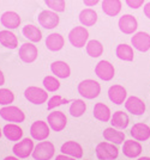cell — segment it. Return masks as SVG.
Instances as JSON below:
<instances>
[{"instance_id":"6da1fadb","label":"cell","mask_w":150,"mask_h":160,"mask_svg":"<svg viewBox=\"0 0 150 160\" xmlns=\"http://www.w3.org/2000/svg\"><path fill=\"white\" fill-rule=\"evenodd\" d=\"M78 92L87 99H94L101 92V86L97 81L93 79L83 80L78 85Z\"/></svg>"},{"instance_id":"7a4b0ae2","label":"cell","mask_w":150,"mask_h":160,"mask_svg":"<svg viewBox=\"0 0 150 160\" xmlns=\"http://www.w3.org/2000/svg\"><path fill=\"white\" fill-rule=\"evenodd\" d=\"M89 32L84 27L73 28L68 33V41L70 43L76 48H82L88 42Z\"/></svg>"},{"instance_id":"3957f363","label":"cell","mask_w":150,"mask_h":160,"mask_svg":"<svg viewBox=\"0 0 150 160\" xmlns=\"http://www.w3.org/2000/svg\"><path fill=\"white\" fill-rule=\"evenodd\" d=\"M54 145L49 141H42L35 146L33 157L35 160H49L54 155Z\"/></svg>"},{"instance_id":"277c9868","label":"cell","mask_w":150,"mask_h":160,"mask_svg":"<svg viewBox=\"0 0 150 160\" xmlns=\"http://www.w3.org/2000/svg\"><path fill=\"white\" fill-rule=\"evenodd\" d=\"M119 151L112 142H101L96 146V157L100 160H114Z\"/></svg>"},{"instance_id":"5b68a950","label":"cell","mask_w":150,"mask_h":160,"mask_svg":"<svg viewBox=\"0 0 150 160\" xmlns=\"http://www.w3.org/2000/svg\"><path fill=\"white\" fill-rule=\"evenodd\" d=\"M0 116L5 121L14 122V123H21L25 120V115L21 109H18L17 107H10V105L0 109Z\"/></svg>"},{"instance_id":"8992f818","label":"cell","mask_w":150,"mask_h":160,"mask_svg":"<svg viewBox=\"0 0 150 160\" xmlns=\"http://www.w3.org/2000/svg\"><path fill=\"white\" fill-rule=\"evenodd\" d=\"M24 97H25L29 102H31L33 104L40 105V104L45 103V102L47 100L48 93H47V91H45L41 87L30 86L24 91Z\"/></svg>"},{"instance_id":"52a82bcc","label":"cell","mask_w":150,"mask_h":160,"mask_svg":"<svg viewBox=\"0 0 150 160\" xmlns=\"http://www.w3.org/2000/svg\"><path fill=\"white\" fill-rule=\"evenodd\" d=\"M95 73L100 79L104 80V81H108V80H112L114 78L115 69H114V66L110 62L102 60L96 65Z\"/></svg>"},{"instance_id":"ba28073f","label":"cell","mask_w":150,"mask_h":160,"mask_svg":"<svg viewBox=\"0 0 150 160\" xmlns=\"http://www.w3.org/2000/svg\"><path fill=\"white\" fill-rule=\"evenodd\" d=\"M49 133V124L43 121H36L30 127V134L33 139L37 141H43L45 139H47Z\"/></svg>"},{"instance_id":"9c48e42d","label":"cell","mask_w":150,"mask_h":160,"mask_svg":"<svg viewBox=\"0 0 150 160\" xmlns=\"http://www.w3.org/2000/svg\"><path fill=\"white\" fill-rule=\"evenodd\" d=\"M34 142L30 139H23L22 141L17 142L12 148V152L18 158H28L34 151Z\"/></svg>"},{"instance_id":"30bf717a","label":"cell","mask_w":150,"mask_h":160,"mask_svg":"<svg viewBox=\"0 0 150 160\" xmlns=\"http://www.w3.org/2000/svg\"><path fill=\"white\" fill-rule=\"evenodd\" d=\"M47 122L49 127L54 132H62V129L66 127L67 118H66L65 113L62 111H54V112H51L48 115Z\"/></svg>"},{"instance_id":"8fae6325","label":"cell","mask_w":150,"mask_h":160,"mask_svg":"<svg viewBox=\"0 0 150 160\" xmlns=\"http://www.w3.org/2000/svg\"><path fill=\"white\" fill-rule=\"evenodd\" d=\"M131 43L137 50L145 53L150 49V35L148 32H143V31L137 32L136 35L132 36Z\"/></svg>"},{"instance_id":"7c38bea8","label":"cell","mask_w":150,"mask_h":160,"mask_svg":"<svg viewBox=\"0 0 150 160\" xmlns=\"http://www.w3.org/2000/svg\"><path fill=\"white\" fill-rule=\"evenodd\" d=\"M118 25H119V29L121 32L126 33V35H131L137 30L138 23L132 14H124L118 22Z\"/></svg>"},{"instance_id":"4fadbf2b","label":"cell","mask_w":150,"mask_h":160,"mask_svg":"<svg viewBox=\"0 0 150 160\" xmlns=\"http://www.w3.org/2000/svg\"><path fill=\"white\" fill-rule=\"evenodd\" d=\"M125 108L129 112H131L132 115H137V116L143 115L145 112V103L136 96H131L126 99Z\"/></svg>"},{"instance_id":"5bb4252c","label":"cell","mask_w":150,"mask_h":160,"mask_svg":"<svg viewBox=\"0 0 150 160\" xmlns=\"http://www.w3.org/2000/svg\"><path fill=\"white\" fill-rule=\"evenodd\" d=\"M39 23L45 29H54L59 24V17L54 11H42L39 14Z\"/></svg>"},{"instance_id":"9a60e30c","label":"cell","mask_w":150,"mask_h":160,"mask_svg":"<svg viewBox=\"0 0 150 160\" xmlns=\"http://www.w3.org/2000/svg\"><path fill=\"white\" fill-rule=\"evenodd\" d=\"M37 48L34 46L33 43H24L21 48H19V58L23 62L25 63H31L37 59Z\"/></svg>"},{"instance_id":"2e32d148","label":"cell","mask_w":150,"mask_h":160,"mask_svg":"<svg viewBox=\"0 0 150 160\" xmlns=\"http://www.w3.org/2000/svg\"><path fill=\"white\" fill-rule=\"evenodd\" d=\"M126 90L121 85H113L109 87L108 97L112 103L114 104H124L126 102Z\"/></svg>"},{"instance_id":"e0dca14e","label":"cell","mask_w":150,"mask_h":160,"mask_svg":"<svg viewBox=\"0 0 150 160\" xmlns=\"http://www.w3.org/2000/svg\"><path fill=\"white\" fill-rule=\"evenodd\" d=\"M130 134L137 141H147L150 138V127L145 123H136L131 128Z\"/></svg>"},{"instance_id":"ac0fdd59","label":"cell","mask_w":150,"mask_h":160,"mask_svg":"<svg viewBox=\"0 0 150 160\" xmlns=\"http://www.w3.org/2000/svg\"><path fill=\"white\" fill-rule=\"evenodd\" d=\"M123 153L127 158H137L142 153V146L138 141L126 140L124 141L123 145Z\"/></svg>"},{"instance_id":"d6986e66","label":"cell","mask_w":150,"mask_h":160,"mask_svg":"<svg viewBox=\"0 0 150 160\" xmlns=\"http://www.w3.org/2000/svg\"><path fill=\"white\" fill-rule=\"evenodd\" d=\"M62 153L73 157V158H82L83 148L76 141H66L62 146Z\"/></svg>"},{"instance_id":"ffe728a7","label":"cell","mask_w":150,"mask_h":160,"mask_svg":"<svg viewBox=\"0 0 150 160\" xmlns=\"http://www.w3.org/2000/svg\"><path fill=\"white\" fill-rule=\"evenodd\" d=\"M0 20H1V24L8 30L10 29H16L21 24V17L18 16V13H16L13 11H7L5 13H3Z\"/></svg>"},{"instance_id":"44dd1931","label":"cell","mask_w":150,"mask_h":160,"mask_svg":"<svg viewBox=\"0 0 150 160\" xmlns=\"http://www.w3.org/2000/svg\"><path fill=\"white\" fill-rule=\"evenodd\" d=\"M102 11L109 17H114L121 11V1L120 0H103Z\"/></svg>"},{"instance_id":"7402d4cb","label":"cell","mask_w":150,"mask_h":160,"mask_svg":"<svg viewBox=\"0 0 150 160\" xmlns=\"http://www.w3.org/2000/svg\"><path fill=\"white\" fill-rule=\"evenodd\" d=\"M51 69H52L53 74H55L58 78H62V79L68 78L70 74H71L70 66L64 61H54L51 65Z\"/></svg>"},{"instance_id":"603a6c76","label":"cell","mask_w":150,"mask_h":160,"mask_svg":"<svg viewBox=\"0 0 150 160\" xmlns=\"http://www.w3.org/2000/svg\"><path fill=\"white\" fill-rule=\"evenodd\" d=\"M103 138L107 141L112 142V143H115V145H121L125 140V134L123 132H119L116 130L115 128H107L104 129L103 132Z\"/></svg>"},{"instance_id":"cb8c5ba5","label":"cell","mask_w":150,"mask_h":160,"mask_svg":"<svg viewBox=\"0 0 150 160\" xmlns=\"http://www.w3.org/2000/svg\"><path fill=\"white\" fill-rule=\"evenodd\" d=\"M0 43L8 49H16L18 47V40H17L16 35L8 30L0 31Z\"/></svg>"},{"instance_id":"d4e9b609","label":"cell","mask_w":150,"mask_h":160,"mask_svg":"<svg viewBox=\"0 0 150 160\" xmlns=\"http://www.w3.org/2000/svg\"><path fill=\"white\" fill-rule=\"evenodd\" d=\"M46 46L51 52H58L64 47V37L60 33H51L47 36Z\"/></svg>"},{"instance_id":"484cf974","label":"cell","mask_w":150,"mask_h":160,"mask_svg":"<svg viewBox=\"0 0 150 160\" xmlns=\"http://www.w3.org/2000/svg\"><path fill=\"white\" fill-rule=\"evenodd\" d=\"M110 123H112V126L114 128H116V129H125L130 123L129 116H127L126 112L119 110V111L114 112V115L112 116Z\"/></svg>"},{"instance_id":"4316f807","label":"cell","mask_w":150,"mask_h":160,"mask_svg":"<svg viewBox=\"0 0 150 160\" xmlns=\"http://www.w3.org/2000/svg\"><path fill=\"white\" fill-rule=\"evenodd\" d=\"M3 133L10 141H18L23 136V130L17 124H6L3 129Z\"/></svg>"},{"instance_id":"83f0119b","label":"cell","mask_w":150,"mask_h":160,"mask_svg":"<svg viewBox=\"0 0 150 160\" xmlns=\"http://www.w3.org/2000/svg\"><path fill=\"white\" fill-rule=\"evenodd\" d=\"M79 22L84 27H93L97 22V13L93 8H85L79 13Z\"/></svg>"},{"instance_id":"f1b7e54d","label":"cell","mask_w":150,"mask_h":160,"mask_svg":"<svg viewBox=\"0 0 150 160\" xmlns=\"http://www.w3.org/2000/svg\"><path fill=\"white\" fill-rule=\"evenodd\" d=\"M94 116L96 120L101 121V122H108L110 117V110L109 108L103 104V103H97L94 108Z\"/></svg>"},{"instance_id":"f546056e","label":"cell","mask_w":150,"mask_h":160,"mask_svg":"<svg viewBox=\"0 0 150 160\" xmlns=\"http://www.w3.org/2000/svg\"><path fill=\"white\" fill-rule=\"evenodd\" d=\"M22 31H23L24 37L28 38L29 41H31V42H40L42 38L41 30L39 28H36L35 25H31V24L25 25V27L23 28Z\"/></svg>"},{"instance_id":"4dcf8cb0","label":"cell","mask_w":150,"mask_h":160,"mask_svg":"<svg viewBox=\"0 0 150 160\" xmlns=\"http://www.w3.org/2000/svg\"><path fill=\"white\" fill-rule=\"evenodd\" d=\"M116 56L123 61H132L135 58V54H133V49L129 44H119L116 47Z\"/></svg>"},{"instance_id":"1f68e13d","label":"cell","mask_w":150,"mask_h":160,"mask_svg":"<svg viewBox=\"0 0 150 160\" xmlns=\"http://www.w3.org/2000/svg\"><path fill=\"white\" fill-rule=\"evenodd\" d=\"M87 53L91 58H100L103 53V46L101 42L96 40H91L87 43Z\"/></svg>"},{"instance_id":"d6a6232c","label":"cell","mask_w":150,"mask_h":160,"mask_svg":"<svg viewBox=\"0 0 150 160\" xmlns=\"http://www.w3.org/2000/svg\"><path fill=\"white\" fill-rule=\"evenodd\" d=\"M87 110V104L82 99H76L70 107V113L73 117H81Z\"/></svg>"},{"instance_id":"836d02e7","label":"cell","mask_w":150,"mask_h":160,"mask_svg":"<svg viewBox=\"0 0 150 160\" xmlns=\"http://www.w3.org/2000/svg\"><path fill=\"white\" fill-rule=\"evenodd\" d=\"M43 86L49 92H54V91H56L60 87V82H59V80L56 79V78L48 75V77H46L43 79Z\"/></svg>"},{"instance_id":"e575fe53","label":"cell","mask_w":150,"mask_h":160,"mask_svg":"<svg viewBox=\"0 0 150 160\" xmlns=\"http://www.w3.org/2000/svg\"><path fill=\"white\" fill-rule=\"evenodd\" d=\"M14 99L13 93L8 88H0V104L1 105H10Z\"/></svg>"},{"instance_id":"d590c367","label":"cell","mask_w":150,"mask_h":160,"mask_svg":"<svg viewBox=\"0 0 150 160\" xmlns=\"http://www.w3.org/2000/svg\"><path fill=\"white\" fill-rule=\"evenodd\" d=\"M47 5L52 11L54 12H62L65 10V0H45Z\"/></svg>"},{"instance_id":"8d00e7d4","label":"cell","mask_w":150,"mask_h":160,"mask_svg":"<svg viewBox=\"0 0 150 160\" xmlns=\"http://www.w3.org/2000/svg\"><path fill=\"white\" fill-rule=\"evenodd\" d=\"M70 100L68 99H65V98H62L60 96H53L51 99L48 100V110H52V109H54V108L59 107V105H62V104H66L68 103Z\"/></svg>"},{"instance_id":"74e56055","label":"cell","mask_w":150,"mask_h":160,"mask_svg":"<svg viewBox=\"0 0 150 160\" xmlns=\"http://www.w3.org/2000/svg\"><path fill=\"white\" fill-rule=\"evenodd\" d=\"M144 1L145 0H125V2L127 4V6L133 8V10H137V8L143 6Z\"/></svg>"},{"instance_id":"f35d334b","label":"cell","mask_w":150,"mask_h":160,"mask_svg":"<svg viewBox=\"0 0 150 160\" xmlns=\"http://www.w3.org/2000/svg\"><path fill=\"white\" fill-rule=\"evenodd\" d=\"M55 160H76V158L66 155V154H60V155H56Z\"/></svg>"},{"instance_id":"ab89813d","label":"cell","mask_w":150,"mask_h":160,"mask_svg":"<svg viewBox=\"0 0 150 160\" xmlns=\"http://www.w3.org/2000/svg\"><path fill=\"white\" fill-rule=\"evenodd\" d=\"M143 11H144V14H145V17H148L150 19V2H147L143 7Z\"/></svg>"},{"instance_id":"60d3db41","label":"cell","mask_w":150,"mask_h":160,"mask_svg":"<svg viewBox=\"0 0 150 160\" xmlns=\"http://www.w3.org/2000/svg\"><path fill=\"white\" fill-rule=\"evenodd\" d=\"M99 1H100V0H83V2H84V4H85L87 6H89V7L95 6Z\"/></svg>"},{"instance_id":"b9f144b4","label":"cell","mask_w":150,"mask_h":160,"mask_svg":"<svg viewBox=\"0 0 150 160\" xmlns=\"http://www.w3.org/2000/svg\"><path fill=\"white\" fill-rule=\"evenodd\" d=\"M4 84H5V77H4L3 72L0 71V86H3Z\"/></svg>"},{"instance_id":"7bdbcfd3","label":"cell","mask_w":150,"mask_h":160,"mask_svg":"<svg viewBox=\"0 0 150 160\" xmlns=\"http://www.w3.org/2000/svg\"><path fill=\"white\" fill-rule=\"evenodd\" d=\"M4 160H18V157H6Z\"/></svg>"},{"instance_id":"ee69618b","label":"cell","mask_w":150,"mask_h":160,"mask_svg":"<svg viewBox=\"0 0 150 160\" xmlns=\"http://www.w3.org/2000/svg\"><path fill=\"white\" fill-rule=\"evenodd\" d=\"M137 160H150L149 157H142V158H138Z\"/></svg>"},{"instance_id":"f6af8a7d","label":"cell","mask_w":150,"mask_h":160,"mask_svg":"<svg viewBox=\"0 0 150 160\" xmlns=\"http://www.w3.org/2000/svg\"><path fill=\"white\" fill-rule=\"evenodd\" d=\"M1 134H3V130H1V129H0V138H1Z\"/></svg>"}]
</instances>
